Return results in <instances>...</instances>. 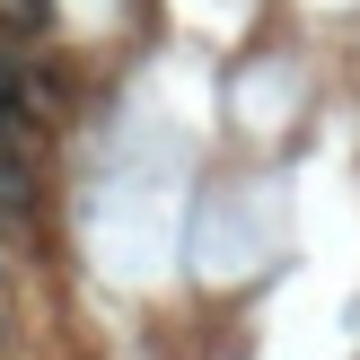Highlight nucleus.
<instances>
[{"label": "nucleus", "mask_w": 360, "mask_h": 360, "mask_svg": "<svg viewBox=\"0 0 360 360\" xmlns=\"http://www.w3.org/2000/svg\"><path fill=\"white\" fill-rule=\"evenodd\" d=\"M44 123H35V79H18L9 62H0V150H18V141H35Z\"/></svg>", "instance_id": "f257e3e1"}]
</instances>
